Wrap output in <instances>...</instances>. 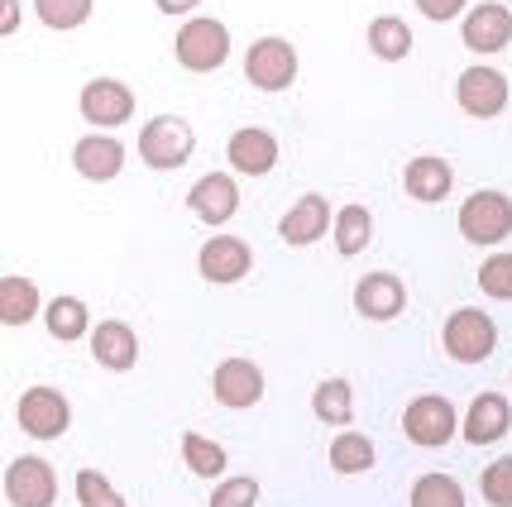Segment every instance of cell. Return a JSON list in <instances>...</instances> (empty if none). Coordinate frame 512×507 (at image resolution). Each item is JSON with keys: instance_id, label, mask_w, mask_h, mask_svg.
<instances>
[{"instance_id": "obj_1", "label": "cell", "mask_w": 512, "mask_h": 507, "mask_svg": "<svg viewBox=\"0 0 512 507\" xmlns=\"http://www.w3.org/2000/svg\"><path fill=\"white\" fill-rule=\"evenodd\" d=\"M441 345L455 364H484L493 350H498V326L489 321V311L479 307H460L446 316V331H441Z\"/></svg>"}, {"instance_id": "obj_2", "label": "cell", "mask_w": 512, "mask_h": 507, "mask_svg": "<svg viewBox=\"0 0 512 507\" xmlns=\"http://www.w3.org/2000/svg\"><path fill=\"white\" fill-rule=\"evenodd\" d=\"M192 149H197V134H192V125L178 120V115H154V120L139 130V158H144L149 168H158V173L182 168V163L192 158Z\"/></svg>"}, {"instance_id": "obj_3", "label": "cell", "mask_w": 512, "mask_h": 507, "mask_svg": "<svg viewBox=\"0 0 512 507\" xmlns=\"http://www.w3.org/2000/svg\"><path fill=\"white\" fill-rule=\"evenodd\" d=\"M173 53H178V63L187 72H216L230 58V29L221 20H211V15L187 20L178 29V39H173Z\"/></svg>"}, {"instance_id": "obj_4", "label": "cell", "mask_w": 512, "mask_h": 507, "mask_svg": "<svg viewBox=\"0 0 512 507\" xmlns=\"http://www.w3.org/2000/svg\"><path fill=\"white\" fill-rule=\"evenodd\" d=\"M455 431H460V417H455L450 397H441V393L417 397V402H407V412H402V436L412 445H422V450H441Z\"/></svg>"}, {"instance_id": "obj_5", "label": "cell", "mask_w": 512, "mask_h": 507, "mask_svg": "<svg viewBox=\"0 0 512 507\" xmlns=\"http://www.w3.org/2000/svg\"><path fill=\"white\" fill-rule=\"evenodd\" d=\"M245 77H249V87H259V91H288L297 82V48L288 39H278V34L254 39L245 53Z\"/></svg>"}, {"instance_id": "obj_6", "label": "cell", "mask_w": 512, "mask_h": 507, "mask_svg": "<svg viewBox=\"0 0 512 507\" xmlns=\"http://www.w3.org/2000/svg\"><path fill=\"white\" fill-rule=\"evenodd\" d=\"M455 101H460V111L474 115V120H493V115L508 111V77L489 63L465 67L460 82H455Z\"/></svg>"}, {"instance_id": "obj_7", "label": "cell", "mask_w": 512, "mask_h": 507, "mask_svg": "<svg viewBox=\"0 0 512 507\" xmlns=\"http://www.w3.org/2000/svg\"><path fill=\"white\" fill-rule=\"evenodd\" d=\"M460 235L469 244H503L512 235V197H503V192H474L460 206Z\"/></svg>"}, {"instance_id": "obj_8", "label": "cell", "mask_w": 512, "mask_h": 507, "mask_svg": "<svg viewBox=\"0 0 512 507\" xmlns=\"http://www.w3.org/2000/svg\"><path fill=\"white\" fill-rule=\"evenodd\" d=\"M5 498L10 507H53L58 503V469L39 455H20L5 469Z\"/></svg>"}, {"instance_id": "obj_9", "label": "cell", "mask_w": 512, "mask_h": 507, "mask_svg": "<svg viewBox=\"0 0 512 507\" xmlns=\"http://www.w3.org/2000/svg\"><path fill=\"white\" fill-rule=\"evenodd\" d=\"M15 417H20V431L29 441H58L67 431V421H72V407H67V397L58 393V388L39 383V388H29V393L20 397Z\"/></svg>"}, {"instance_id": "obj_10", "label": "cell", "mask_w": 512, "mask_h": 507, "mask_svg": "<svg viewBox=\"0 0 512 507\" xmlns=\"http://www.w3.org/2000/svg\"><path fill=\"white\" fill-rule=\"evenodd\" d=\"M197 268L206 283H240V278H249V268H254V254H249L245 240H235V235H211V240L201 244L197 254Z\"/></svg>"}, {"instance_id": "obj_11", "label": "cell", "mask_w": 512, "mask_h": 507, "mask_svg": "<svg viewBox=\"0 0 512 507\" xmlns=\"http://www.w3.org/2000/svg\"><path fill=\"white\" fill-rule=\"evenodd\" d=\"M211 393H216L221 407L245 412V407H254V402L264 397V369L249 364V359H221V364H216V378H211Z\"/></svg>"}, {"instance_id": "obj_12", "label": "cell", "mask_w": 512, "mask_h": 507, "mask_svg": "<svg viewBox=\"0 0 512 507\" xmlns=\"http://www.w3.org/2000/svg\"><path fill=\"white\" fill-rule=\"evenodd\" d=\"M460 34H465L469 53H503L512 44V10L498 5V0H484V5H474L465 15Z\"/></svg>"}, {"instance_id": "obj_13", "label": "cell", "mask_w": 512, "mask_h": 507, "mask_svg": "<svg viewBox=\"0 0 512 507\" xmlns=\"http://www.w3.org/2000/svg\"><path fill=\"white\" fill-rule=\"evenodd\" d=\"M82 115H87L96 130H115L134 115V91L115 77H96L82 87Z\"/></svg>"}, {"instance_id": "obj_14", "label": "cell", "mask_w": 512, "mask_h": 507, "mask_svg": "<svg viewBox=\"0 0 512 507\" xmlns=\"http://www.w3.org/2000/svg\"><path fill=\"white\" fill-rule=\"evenodd\" d=\"M407 307V287L393 273H364L355 283V311L364 321H398Z\"/></svg>"}, {"instance_id": "obj_15", "label": "cell", "mask_w": 512, "mask_h": 507, "mask_svg": "<svg viewBox=\"0 0 512 507\" xmlns=\"http://www.w3.org/2000/svg\"><path fill=\"white\" fill-rule=\"evenodd\" d=\"M508 431H512V407L503 393H479L469 402L465 426H460V436L469 445H493V441H503Z\"/></svg>"}, {"instance_id": "obj_16", "label": "cell", "mask_w": 512, "mask_h": 507, "mask_svg": "<svg viewBox=\"0 0 512 507\" xmlns=\"http://www.w3.org/2000/svg\"><path fill=\"white\" fill-rule=\"evenodd\" d=\"M187 211L206 225H225L235 211H240V187H235V177L225 173H206L192 187V197H187Z\"/></svg>"}, {"instance_id": "obj_17", "label": "cell", "mask_w": 512, "mask_h": 507, "mask_svg": "<svg viewBox=\"0 0 512 507\" xmlns=\"http://www.w3.org/2000/svg\"><path fill=\"white\" fill-rule=\"evenodd\" d=\"M72 168L87 182H111L125 168V144L111 139V134H82L77 149H72Z\"/></svg>"}, {"instance_id": "obj_18", "label": "cell", "mask_w": 512, "mask_h": 507, "mask_svg": "<svg viewBox=\"0 0 512 507\" xmlns=\"http://www.w3.org/2000/svg\"><path fill=\"white\" fill-rule=\"evenodd\" d=\"M331 225H335V216H331V206H326V197L307 192V197H297L288 206V216H283V225H278V235H283L288 244H297V249H307V244H316Z\"/></svg>"}, {"instance_id": "obj_19", "label": "cell", "mask_w": 512, "mask_h": 507, "mask_svg": "<svg viewBox=\"0 0 512 507\" xmlns=\"http://www.w3.org/2000/svg\"><path fill=\"white\" fill-rule=\"evenodd\" d=\"M402 187H407V197L412 201L436 206V201L450 197V187H455V168H450L446 158L422 154V158H412V163L402 168Z\"/></svg>"}, {"instance_id": "obj_20", "label": "cell", "mask_w": 512, "mask_h": 507, "mask_svg": "<svg viewBox=\"0 0 512 507\" xmlns=\"http://www.w3.org/2000/svg\"><path fill=\"white\" fill-rule=\"evenodd\" d=\"M225 154H230V168H235V173L259 177V173H268V168L278 163V139H273V130L245 125V130H235V134H230Z\"/></svg>"}, {"instance_id": "obj_21", "label": "cell", "mask_w": 512, "mask_h": 507, "mask_svg": "<svg viewBox=\"0 0 512 507\" xmlns=\"http://www.w3.org/2000/svg\"><path fill=\"white\" fill-rule=\"evenodd\" d=\"M91 354H96L101 369L125 374V369H134V359H139V340H134V331L125 321H101L91 331Z\"/></svg>"}, {"instance_id": "obj_22", "label": "cell", "mask_w": 512, "mask_h": 507, "mask_svg": "<svg viewBox=\"0 0 512 507\" xmlns=\"http://www.w3.org/2000/svg\"><path fill=\"white\" fill-rule=\"evenodd\" d=\"M39 316V283H29L20 273L0 278V321L5 326H29Z\"/></svg>"}, {"instance_id": "obj_23", "label": "cell", "mask_w": 512, "mask_h": 507, "mask_svg": "<svg viewBox=\"0 0 512 507\" xmlns=\"http://www.w3.org/2000/svg\"><path fill=\"white\" fill-rule=\"evenodd\" d=\"M312 407L326 426H340V431H345V426L355 421V388H350L345 378H326V383H316Z\"/></svg>"}, {"instance_id": "obj_24", "label": "cell", "mask_w": 512, "mask_h": 507, "mask_svg": "<svg viewBox=\"0 0 512 507\" xmlns=\"http://www.w3.org/2000/svg\"><path fill=\"white\" fill-rule=\"evenodd\" d=\"M44 326L53 340H63V345H72V340H82V335L91 331V316H87V302H77V297H53L44 307Z\"/></svg>"}, {"instance_id": "obj_25", "label": "cell", "mask_w": 512, "mask_h": 507, "mask_svg": "<svg viewBox=\"0 0 512 507\" xmlns=\"http://www.w3.org/2000/svg\"><path fill=\"white\" fill-rule=\"evenodd\" d=\"M326 460H331L335 474H364V469H374L379 450H374V441H369V436H359V431H350V426H345V431L331 441V455H326Z\"/></svg>"}, {"instance_id": "obj_26", "label": "cell", "mask_w": 512, "mask_h": 507, "mask_svg": "<svg viewBox=\"0 0 512 507\" xmlns=\"http://www.w3.org/2000/svg\"><path fill=\"white\" fill-rule=\"evenodd\" d=\"M369 53L383 58V63H402L412 53V29L398 15H379V20L369 24Z\"/></svg>"}, {"instance_id": "obj_27", "label": "cell", "mask_w": 512, "mask_h": 507, "mask_svg": "<svg viewBox=\"0 0 512 507\" xmlns=\"http://www.w3.org/2000/svg\"><path fill=\"white\" fill-rule=\"evenodd\" d=\"M182 460H187V469H192L197 479H221L225 474V445H216L211 436L187 431V436H182Z\"/></svg>"}, {"instance_id": "obj_28", "label": "cell", "mask_w": 512, "mask_h": 507, "mask_svg": "<svg viewBox=\"0 0 512 507\" xmlns=\"http://www.w3.org/2000/svg\"><path fill=\"white\" fill-rule=\"evenodd\" d=\"M369 235H374V216H369L364 206H345V211L335 216V249H340L345 259L364 254Z\"/></svg>"}, {"instance_id": "obj_29", "label": "cell", "mask_w": 512, "mask_h": 507, "mask_svg": "<svg viewBox=\"0 0 512 507\" xmlns=\"http://www.w3.org/2000/svg\"><path fill=\"white\" fill-rule=\"evenodd\" d=\"M412 507H465V493L450 474H422L412 484Z\"/></svg>"}, {"instance_id": "obj_30", "label": "cell", "mask_w": 512, "mask_h": 507, "mask_svg": "<svg viewBox=\"0 0 512 507\" xmlns=\"http://www.w3.org/2000/svg\"><path fill=\"white\" fill-rule=\"evenodd\" d=\"M48 29H82L91 20V0H34Z\"/></svg>"}, {"instance_id": "obj_31", "label": "cell", "mask_w": 512, "mask_h": 507, "mask_svg": "<svg viewBox=\"0 0 512 507\" xmlns=\"http://www.w3.org/2000/svg\"><path fill=\"white\" fill-rule=\"evenodd\" d=\"M479 292L493 302H512V254H489L479 264Z\"/></svg>"}, {"instance_id": "obj_32", "label": "cell", "mask_w": 512, "mask_h": 507, "mask_svg": "<svg viewBox=\"0 0 512 507\" xmlns=\"http://www.w3.org/2000/svg\"><path fill=\"white\" fill-rule=\"evenodd\" d=\"M77 503L82 507H125V498L115 493V484L101 469H82V474H77Z\"/></svg>"}, {"instance_id": "obj_33", "label": "cell", "mask_w": 512, "mask_h": 507, "mask_svg": "<svg viewBox=\"0 0 512 507\" xmlns=\"http://www.w3.org/2000/svg\"><path fill=\"white\" fill-rule=\"evenodd\" d=\"M479 484H484L489 507H512V455H498V460L479 474Z\"/></svg>"}, {"instance_id": "obj_34", "label": "cell", "mask_w": 512, "mask_h": 507, "mask_svg": "<svg viewBox=\"0 0 512 507\" xmlns=\"http://www.w3.org/2000/svg\"><path fill=\"white\" fill-rule=\"evenodd\" d=\"M254 503H259V479H249V474H235V479L216 484V493H211V507H254Z\"/></svg>"}, {"instance_id": "obj_35", "label": "cell", "mask_w": 512, "mask_h": 507, "mask_svg": "<svg viewBox=\"0 0 512 507\" xmlns=\"http://www.w3.org/2000/svg\"><path fill=\"white\" fill-rule=\"evenodd\" d=\"M465 5L469 0H417V10H422L426 20H455Z\"/></svg>"}, {"instance_id": "obj_36", "label": "cell", "mask_w": 512, "mask_h": 507, "mask_svg": "<svg viewBox=\"0 0 512 507\" xmlns=\"http://www.w3.org/2000/svg\"><path fill=\"white\" fill-rule=\"evenodd\" d=\"M20 29V0H0V34Z\"/></svg>"}, {"instance_id": "obj_37", "label": "cell", "mask_w": 512, "mask_h": 507, "mask_svg": "<svg viewBox=\"0 0 512 507\" xmlns=\"http://www.w3.org/2000/svg\"><path fill=\"white\" fill-rule=\"evenodd\" d=\"M197 5L201 0H158V10H163V15H192Z\"/></svg>"}]
</instances>
